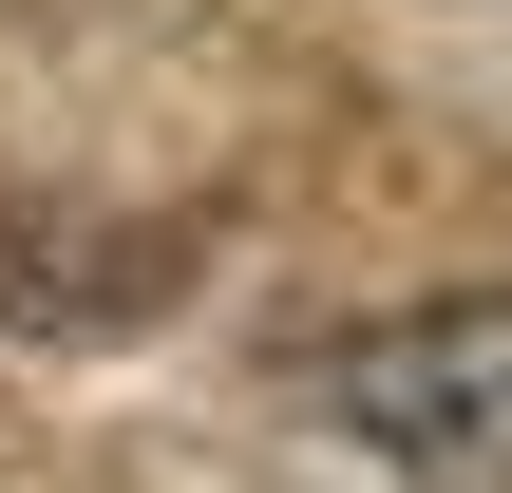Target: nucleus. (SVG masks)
Segmentation results:
<instances>
[{"label":"nucleus","instance_id":"1","mask_svg":"<svg viewBox=\"0 0 512 493\" xmlns=\"http://www.w3.org/2000/svg\"><path fill=\"white\" fill-rule=\"evenodd\" d=\"M323 418L418 493H512V285H456V304L323 342Z\"/></svg>","mask_w":512,"mask_h":493}]
</instances>
